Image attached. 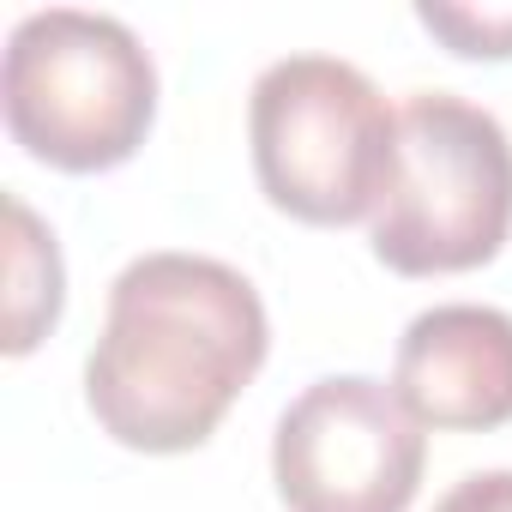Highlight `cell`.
Listing matches in <instances>:
<instances>
[{
  "label": "cell",
  "instance_id": "6da1fadb",
  "mask_svg": "<svg viewBox=\"0 0 512 512\" xmlns=\"http://www.w3.org/2000/svg\"><path fill=\"white\" fill-rule=\"evenodd\" d=\"M272 350L266 302L235 266L205 253H139L109 284V320L85 356L97 428L151 458L217 434Z\"/></svg>",
  "mask_w": 512,
  "mask_h": 512
},
{
  "label": "cell",
  "instance_id": "7a4b0ae2",
  "mask_svg": "<svg viewBox=\"0 0 512 512\" xmlns=\"http://www.w3.org/2000/svg\"><path fill=\"white\" fill-rule=\"evenodd\" d=\"M0 109L13 145L37 163L103 175L145 145L157 121V67L109 13H25L0 61Z\"/></svg>",
  "mask_w": 512,
  "mask_h": 512
},
{
  "label": "cell",
  "instance_id": "3957f363",
  "mask_svg": "<svg viewBox=\"0 0 512 512\" xmlns=\"http://www.w3.org/2000/svg\"><path fill=\"white\" fill-rule=\"evenodd\" d=\"M512 235V139L452 91H416L398 109L392 181L374 205V260L398 278L476 272Z\"/></svg>",
  "mask_w": 512,
  "mask_h": 512
},
{
  "label": "cell",
  "instance_id": "277c9868",
  "mask_svg": "<svg viewBox=\"0 0 512 512\" xmlns=\"http://www.w3.org/2000/svg\"><path fill=\"white\" fill-rule=\"evenodd\" d=\"M247 145L260 193L284 217L338 229L374 217L392 181L398 115L362 67L338 55H284L253 79Z\"/></svg>",
  "mask_w": 512,
  "mask_h": 512
},
{
  "label": "cell",
  "instance_id": "5b68a950",
  "mask_svg": "<svg viewBox=\"0 0 512 512\" xmlns=\"http://www.w3.org/2000/svg\"><path fill=\"white\" fill-rule=\"evenodd\" d=\"M422 464V422L368 374L314 380L272 434V482L290 512H410Z\"/></svg>",
  "mask_w": 512,
  "mask_h": 512
},
{
  "label": "cell",
  "instance_id": "8992f818",
  "mask_svg": "<svg viewBox=\"0 0 512 512\" xmlns=\"http://www.w3.org/2000/svg\"><path fill=\"white\" fill-rule=\"evenodd\" d=\"M392 392L440 434H488L512 422V314L482 302L416 314L398 338Z\"/></svg>",
  "mask_w": 512,
  "mask_h": 512
},
{
  "label": "cell",
  "instance_id": "52a82bcc",
  "mask_svg": "<svg viewBox=\"0 0 512 512\" xmlns=\"http://www.w3.org/2000/svg\"><path fill=\"white\" fill-rule=\"evenodd\" d=\"M61 302H67V266L55 229L19 193H7V338H0V350L31 356L55 332Z\"/></svg>",
  "mask_w": 512,
  "mask_h": 512
},
{
  "label": "cell",
  "instance_id": "ba28073f",
  "mask_svg": "<svg viewBox=\"0 0 512 512\" xmlns=\"http://www.w3.org/2000/svg\"><path fill=\"white\" fill-rule=\"evenodd\" d=\"M416 25L464 61H512V7H446V0H422Z\"/></svg>",
  "mask_w": 512,
  "mask_h": 512
},
{
  "label": "cell",
  "instance_id": "9c48e42d",
  "mask_svg": "<svg viewBox=\"0 0 512 512\" xmlns=\"http://www.w3.org/2000/svg\"><path fill=\"white\" fill-rule=\"evenodd\" d=\"M434 512H512V470H476L452 482Z\"/></svg>",
  "mask_w": 512,
  "mask_h": 512
}]
</instances>
